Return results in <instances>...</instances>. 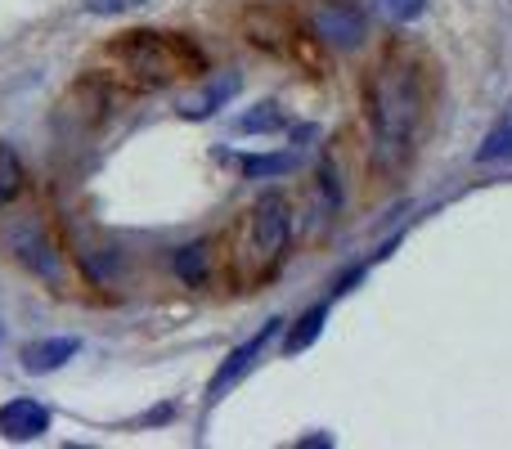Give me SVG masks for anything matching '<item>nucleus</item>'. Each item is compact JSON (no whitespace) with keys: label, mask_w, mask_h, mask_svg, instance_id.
<instances>
[{"label":"nucleus","mask_w":512,"mask_h":449,"mask_svg":"<svg viewBox=\"0 0 512 449\" xmlns=\"http://www.w3.org/2000/svg\"><path fill=\"white\" fill-rule=\"evenodd\" d=\"M288 207H283V198H265V203L252 207V216L243 221V238L239 247H234V283H243V288H256V283H265L274 274V265L283 261V252H288Z\"/></svg>","instance_id":"nucleus-1"},{"label":"nucleus","mask_w":512,"mask_h":449,"mask_svg":"<svg viewBox=\"0 0 512 449\" xmlns=\"http://www.w3.org/2000/svg\"><path fill=\"white\" fill-rule=\"evenodd\" d=\"M369 113L373 126L387 144H405L414 135L418 122V86H414V68H396L382 63L369 77Z\"/></svg>","instance_id":"nucleus-2"},{"label":"nucleus","mask_w":512,"mask_h":449,"mask_svg":"<svg viewBox=\"0 0 512 449\" xmlns=\"http://www.w3.org/2000/svg\"><path fill=\"white\" fill-rule=\"evenodd\" d=\"M113 54L149 81H171L180 72L203 68V54H194V45H185L171 32H131L126 41L113 45Z\"/></svg>","instance_id":"nucleus-3"},{"label":"nucleus","mask_w":512,"mask_h":449,"mask_svg":"<svg viewBox=\"0 0 512 449\" xmlns=\"http://www.w3.org/2000/svg\"><path fill=\"white\" fill-rule=\"evenodd\" d=\"M0 243H5V252L14 256L18 265H27L32 274H41V279H59L63 265H59V252H54V243L45 238L41 221H36L32 212L23 216H0Z\"/></svg>","instance_id":"nucleus-4"},{"label":"nucleus","mask_w":512,"mask_h":449,"mask_svg":"<svg viewBox=\"0 0 512 449\" xmlns=\"http://www.w3.org/2000/svg\"><path fill=\"white\" fill-rule=\"evenodd\" d=\"M310 32L328 45L355 50L364 41V9L351 0H315L310 5Z\"/></svg>","instance_id":"nucleus-5"},{"label":"nucleus","mask_w":512,"mask_h":449,"mask_svg":"<svg viewBox=\"0 0 512 449\" xmlns=\"http://www.w3.org/2000/svg\"><path fill=\"white\" fill-rule=\"evenodd\" d=\"M50 427V409L36 405V400H9L0 405V436L5 441H36V436Z\"/></svg>","instance_id":"nucleus-6"},{"label":"nucleus","mask_w":512,"mask_h":449,"mask_svg":"<svg viewBox=\"0 0 512 449\" xmlns=\"http://www.w3.org/2000/svg\"><path fill=\"white\" fill-rule=\"evenodd\" d=\"M279 324H283V319H270V324H265V328H261V333H256V337H248V342H243V346H239V351H234V355H230V360H225V364H221V369H216V378H212V396H221V391H225V387H230V382H234V378H243V373H248V369H252V360H256V355H261V346H265V342H270V337H274V333H279Z\"/></svg>","instance_id":"nucleus-7"},{"label":"nucleus","mask_w":512,"mask_h":449,"mask_svg":"<svg viewBox=\"0 0 512 449\" xmlns=\"http://www.w3.org/2000/svg\"><path fill=\"white\" fill-rule=\"evenodd\" d=\"M77 351H81L77 337H50V342L27 346V351H23V369L27 373H50V369H59V364H68Z\"/></svg>","instance_id":"nucleus-8"},{"label":"nucleus","mask_w":512,"mask_h":449,"mask_svg":"<svg viewBox=\"0 0 512 449\" xmlns=\"http://www.w3.org/2000/svg\"><path fill=\"white\" fill-rule=\"evenodd\" d=\"M324 315H328V306H315L310 315H301V319H297V328L288 333V342H283V351H288V355L306 351V346L319 337V324H324Z\"/></svg>","instance_id":"nucleus-9"},{"label":"nucleus","mask_w":512,"mask_h":449,"mask_svg":"<svg viewBox=\"0 0 512 449\" xmlns=\"http://www.w3.org/2000/svg\"><path fill=\"white\" fill-rule=\"evenodd\" d=\"M508 158H512V113L486 135V144L477 149V162H508Z\"/></svg>","instance_id":"nucleus-10"},{"label":"nucleus","mask_w":512,"mask_h":449,"mask_svg":"<svg viewBox=\"0 0 512 449\" xmlns=\"http://www.w3.org/2000/svg\"><path fill=\"white\" fill-rule=\"evenodd\" d=\"M18 189H23V167H18V153L0 140V207H5L9 198H18Z\"/></svg>","instance_id":"nucleus-11"},{"label":"nucleus","mask_w":512,"mask_h":449,"mask_svg":"<svg viewBox=\"0 0 512 449\" xmlns=\"http://www.w3.org/2000/svg\"><path fill=\"white\" fill-rule=\"evenodd\" d=\"M207 261H212V252H207V243H194V247H185V252L176 256V270H180V279L185 283H198L207 274Z\"/></svg>","instance_id":"nucleus-12"},{"label":"nucleus","mask_w":512,"mask_h":449,"mask_svg":"<svg viewBox=\"0 0 512 449\" xmlns=\"http://www.w3.org/2000/svg\"><path fill=\"white\" fill-rule=\"evenodd\" d=\"M427 0H373V9H378L382 18H391V23H409V18L423 14Z\"/></svg>","instance_id":"nucleus-13"},{"label":"nucleus","mask_w":512,"mask_h":449,"mask_svg":"<svg viewBox=\"0 0 512 449\" xmlns=\"http://www.w3.org/2000/svg\"><path fill=\"white\" fill-rule=\"evenodd\" d=\"M297 167V158H243L248 176H283V171Z\"/></svg>","instance_id":"nucleus-14"},{"label":"nucleus","mask_w":512,"mask_h":449,"mask_svg":"<svg viewBox=\"0 0 512 449\" xmlns=\"http://www.w3.org/2000/svg\"><path fill=\"white\" fill-rule=\"evenodd\" d=\"M283 117L274 113V104H261V113H252V117H243L239 122V131H270V126H279Z\"/></svg>","instance_id":"nucleus-15"},{"label":"nucleus","mask_w":512,"mask_h":449,"mask_svg":"<svg viewBox=\"0 0 512 449\" xmlns=\"http://www.w3.org/2000/svg\"><path fill=\"white\" fill-rule=\"evenodd\" d=\"M0 337H5V328H0Z\"/></svg>","instance_id":"nucleus-16"}]
</instances>
